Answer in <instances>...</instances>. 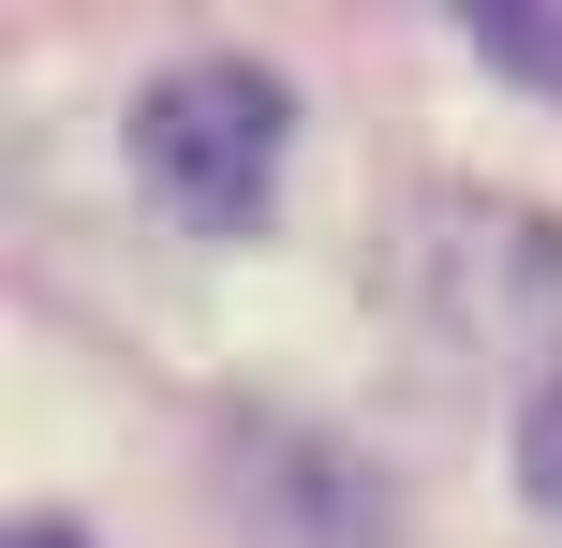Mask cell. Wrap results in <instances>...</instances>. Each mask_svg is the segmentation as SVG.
<instances>
[{
	"instance_id": "obj_1",
	"label": "cell",
	"mask_w": 562,
	"mask_h": 548,
	"mask_svg": "<svg viewBox=\"0 0 562 548\" xmlns=\"http://www.w3.org/2000/svg\"><path fill=\"white\" fill-rule=\"evenodd\" d=\"M281 148H296V89H281L267 59H178V75H148V104H134L148 193H164L178 223H207V237L267 223Z\"/></svg>"
},
{
	"instance_id": "obj_4",
	"label": "cell",
	"mask_w": 562,
	"mask_h": 548,
	"mask_svg": "<svg viewBox=\"0 0 562 548\" xmlns=\"http://www.w3.org/2000/svg\"><path fill=\"white\" fill-rule=\"evenodd\" d=\"M15 548H89V534H59V519H30V534H15Z\"/></svg>"
},
{
	"instance_id": "obj_2",
	"label": "cell",
	"mask_w": 562,
	"mask_h": 548,
	"mask_svg": "<svg viewBox=\"0 0 562 548\" xmlns=\"http://www.w3.org/2000/svg\"><path fill=\"white\" fill-rule=\"evenodd\" d=\"M459 30H474L488 59H518V75H548V89H562V30H533V15H459Z\"/></svg>"
},
{
	"instance_id": "obj_3",
	"label": "cell",
	"mask_w": 562,
	"mask_h": 548,
	"mask_svg": "<svg viewBox=\"0 0 562 548\" xmlns=\"http://www.w3.org/2000/svg\"><path fill=\"white\" fill-rule=\"evenodd\" d=\"M518 474H533V504H548V519H562V385H548V401H533V430H518Z\"/></svg>"
}]
</instances>
